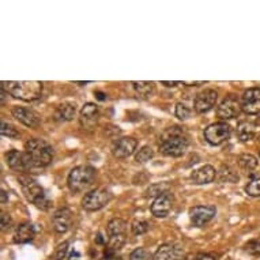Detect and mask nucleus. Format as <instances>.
Listing matches in <instances>:
<instances>
[{
    "instance_id": "nucleus-1",
    "label": "nucleus",
    "mask_w": 260,
    "mask_h": 260,
    "mask_svg": "<svg viewBox=\"0 0 260 260\" xmlns=\"http://www.w3.org/2000/svg\"><path fill=\"white\" fill-rule=\"evenodd\" d=\"M189 136L181 127L167 128L160 140V151L167 157H181L187 151Z\"/></svg>"
},
{
    "instance_id": "nucleus-2",
    "label": "nucleus",
    "mask_w": 260,
    "mask_h": 260,
    "mask_svg": "<svg viewBox=\"0 0 260 260\" xmlns=\"http://www.w3.org/2000/svg\"><path fill=\"white\" fill-rule=\"evenodd\" d=\"M1 89L14 98L27 102L38 100L42 94V83L38 80H4L1 82Z\"/></svg>"
},
{
    "instance_id": "nucleus-3",
    "label": "nucleus",
    "mask_w": 260,
    "mask_h": 260,
    "mask_svg": "<svg viewBox=\"0 0 260 260\" xmlns=\"http://www.w3.org/2000/svg\"><path fill=\"white\" fill-rule=\"evenodd\" d=\"M18 181H19L22 191H23V194H25L29 202H32L34 206L44 210V211H47V210L51 208L52 202L47 196L44 188L41 187L33 177H30L27 174H22V176L18 177Z\"/></svg>"
},
{
    "instance_id": "nucleus-4",
    "label": "nucleus",
    "mask_w": 260,
    "mask_h": 260,
    "mask_svg": "<svg viewBox=\"0 0 260 260\" xmlns=\"http://www.w3.org/2000/svg\"><path fill=\"white\" fill-rule=\"evenodd\" d=\"M26 153L32 157L36 167H48L54 161V149L44 139H30L25 143Z\"/></svg>"
},
{
    "instance_id": "nucleus-5",
    "label": "nucleus",
    "mask_w": 260,
    "mask_h": 260,
    "mask_svg": "<svg viewBox=\"0 0 260 260\" xmlns=\"http://www.w3.org/2000/svg\"><path fill=\"white\" fill-rule=\"evenodd\" d=\"M97 170L93 167L89 165H80V167H74L68 174L67 184L73 192H82L87 187H90L95 180Z\"/></svg>"
},
{
    "instance_id": "nucleus-6",
    "label": "nucleus",
    "mask_w": 260,
    "mask_h": 260,
    "mask_svg": "<svg viewBox=\"0 0 260 260\" xmlns=\"http://www.w3.org/2000/svg\"><path fill=\"white\" fill-rule=\"evenodd\" d=\"M112 199V194L104 189V188H98V189H93L89 194H86L82 199V207L86 211H98L101 208L107 206L108 203Z\"/></svg>"
},
{
    "instance_id": "nucleus-7",
    "label": "nucleus",
    "mask_w": 260,
    "mask_h": 260,
    "mask_svg": "<svg viewBox=\"0 0 260 260\" xmlns=\"http://www.w3.org/2000/svg\"><path fill=\"white\" fill-rule=\"evenodd\" d=\"M230 135H232V127L223 121L213 123L204 130V139L211 146H220L222 143H225L230 138Z\"/></svg>"
},
{
    "instance_id": "nucleus-8",
    "label": "nucleus",
    "mask_w": 260,
    "mask_h": 260,
    "mask_svg": "<svg viewBox=\"0 0 260 260\" xmlns=\"http://www.w3.org/2000/svg\"><path fill=\"white\" fill-rule=\"evenodd\" d=\"M241 111L242 109H241L240 98L234 94H227L217 108V114L223 120H230V119L237 117Z\"/></svg>"
},
{
    "instance_id": "nucleus-9",
    "label": "nucleus",
    "mask_w": 260,
    "mask_h": 260,
    "mask_svg": "<svg viewBox=\"0 0 260 260\" xmlns=\"http://www.w3.org/2000/svg\"><path fill=\"white\" fill-rule=\"evenodd\" d=\"M7 165L17 170V172H29L33 167H36L33 160L29 154L25 151H18V150H11L6 154Z\"/></svg>"
},
{
    "instance_id": "nucleus-10",
    "label": "nucleus",
    "mask_w": 260,
    "mask_h": 260,
    "mask_svg": "<svg viewBox=\"0 0 260 260\" xmlns=\"http://www.w3.org/2000/svg\"><path fill=\"white\" fill-rule=\"evenodd\" d=\"M241 109L247 114L260 113V87H249L241 97Z\"/></svg>"
},
{
    "instance_id": "nucleus-11",
    "label": "nucleus",
    "mask_w": 260,
    "mask_h": 260,
    "mask_svg": "<svg viewBox=\"0 0 260 260\" xmlns=\"http://www.w3.org/2000/svg\"><path fill=\"white\" fill-rule=\"evenodd\" d=\"M215 214H217V208L214 206H210V204L195 206L189 210V218L194 226L202 227L213 220Z\"/></svg>"
},
{
    "instance_id": "nucleus-12",
    "label": "nucleus",
    "mask_w": 260,
    "mask_h": 260,
    "mask_svg": "<svg viewBox=\"0 0 260 260\" xmlns=\"http://www.w3.org/2000/svg\"><path fill=\"white\" fill-rule=\"evenodd\" d=\"M98 119H100V109L95 104L87 102L82 107L79 113V123L83 130H87V131L93 130L97 126Z\"/></svg>"
},
{
    "instance_id": "nucleus-13",
    "label": "nucleus",
    "mask_w": 260,
    "mask_h": 260,
    "mask_svg": "<svg viewBox=\"0 0 260 260\" xmlns=\"http://www.w3.org/2000/svg\"><path fill=\"white\" fill-rule=\"evenodd\" d=\"M174 203L173 195L170 194L169 191L164 192L160 196H157L154 199L153 204H151V213H153L154 217L157 218H165L169 215V213L172 211Z\"/></svg>"
},
{
    "instance_id": "nucleus-14",
    "label": "nucleus",
    "mask_w": 260,
    "mask_h": 260,
    "mask_svg": "<svg viewBox=\"0 0 260 260\" xmlns=\"http://www.w3.org/2000/svg\"><path fill=\"white\" fill-rule=\"evenodd\" d=\"M217 101H218V93H217V90L207 89V90H204V92H202V93L196 95L194 104L195 111H196L198 113H207V112H210V111L215 107Z\"/></svg>"
},
{
    "instance_id": "nucleus-15",
    "label": "nucleus",
    "mask_w": 260,
    "mask_h": 260,
    "mask_svg": "<svg viewBox=\"0 0 260 260\" xmlns=\"http://www.w3.org/2000/svg\"><path fill=\"white\" fill-rule=\"evenodd\" d=\"M11 113H13V116L17 120L22 123L23 126H26V127L36 128L40 126V116H38L37 112H34L33 109L23 107H14Z\"/></svg>"
},
{
    "instance_id": "nucleus-16",
    "label": "nucleus",
    "mask_w": 260,
    "mask_h": 260,
    "mask_svg": "<svg viewBox=\"0 0 260 260\" xmlns=\"http://www.w3.org/2000/svg\"><path fill=\"white\" fill-rule=\"evenodd\" d=\"M136 147H138V140L131 136H124V138H120L114 142L112 151L116 158L123 160V158H128L130 155H132Z\"/></svg>"
},
{
    "instance_id": "nucleus-17",
    "label": "nucleus",
    "mask_w": 260,
    "mask_h": 260,
    "mask_svg": "<svg viewBox=\"0 0 260 260\" xmlns=\"http://www.w3.org/2000/svg\"><path fill=\"white\" fill-rule=\"evenodd\" d=\"M153 260H187L184 249L174 244H164L153 255Z\"/></svg>"
},
{
    "instance_id": "nucleus-18",
    "label": "nucleus",
    "mask_w": 260,
    "mask_h": 260,
    "mask_svg": "<svg viewBox=\"0 0 260 260\" xmlns=\"http://www.w3.org/2000/svg\"><path fill=\"white\" fill-rule=\"evenodd\" d=\"M55 230L57 233H66L67 230L71 227L73 223V213L68 207H61L59 210H56L52 217Z\"/></svg>"
},
{
    "instance_id": "nucleus-19",
    "label": "nucleus",
    "mask_w": 260,
    "mask_h": 260,
    "mask_svg": "<svg viewBox=\"0 0 260 260\" xmlns=\"http://www.w3.org/2000/svg\"><path fill=\"white\" fill-rule=\"evenodd\" d=\"M217 170L211 165H204L192 172L191 174V180L194 181V184L202 186V184H210L215 180Z\"/></svg>"
},
{
    "instance_id": "nucleus-20",
    "label": "nucleus",
    "mask_w": 260,
    "mask_h": 260,
    "mask_svg": "<svg viewBox=\"0 0 260 260\" xmlns=\"http://www.w3.org/2000/svg\"><path fill=\"white\" fill-rule=\"evenodd\" d=\"M36 237V227L30 222H23L17 226L14 234V242L17 244H26Z\"/></svg>"
},
{
    "instance_id": "nucleus-21",
    "label": "nucleus",
    "mask_w": 260,
    "mask_h": 260,
    "mask_svg": "<svg viewBox=\"0 0 260 260\" xmlns=\"http://www.w3.org/2000/svg\"><path fill=\"white\" fill-rule=\"evenodd\" d=\"M76 113V107L73 102H63L55 111V119L57 121L73 120Z\"/></svg>"
},
{
    "instance_id": "nucleus-22",
    "label": "nucleus",
    "mask_w": 260,
    "mask_h": 260,
    "mask_svg": "<svg viewBox=\"0 0 260 260\" xmlns=\"http://www.w3.org/2000/svg\"><path fill=\"white\" fill-rule=\"evenodd\" d=\"M255 131H256V128H255L254 123L244 120L239 123L237 130H236V133H237V138H239L240 142H242V143H247V142H249V140L254 139Z\"/></svg>"
},
{
    "instance_id": "nucleus-23",
    "label": "nucleus",
    "mask_w": 260,
    "mask_h": 260,
    "mask_svg": "<svg viewBox=\"0 0 260 260\" xmlns=\"http://www.w3.org/2000/svg\"><path fill=\"white\" fill-rule=\"evenodd\" d=\"M108 236L114 237V236H126L127 232V222L120 220V218H113L108 222Z\"/></svg>"
},
{
    "instance_id": "nucleus-24",
    "label": "nucleus",
    "mask_w": 260,
    "mask_h": 260,
    "mask_svg": "<svg viewBox=\"0 0 260 260\" xmlns=\"http://www.w3.org/2000/svg\"><path fill=\"white\" fill-rule=\"evenodd\" d=\"M133 89L138 95L147 98L154 93V83L153 82H146V80H140V82H132Z\"/></svg>"
},
{
    "instance_id": "nucleus-25",
    "label": "nucleus",
    "mask_w": 260,
    "mask_h": 260,
    "mask_svg": "<svg viewBox=\"0 0 260 260\" xmlns=\"http://www.w3.org/2000/svg\"><path fill=\"white\" fill-rule=\"evenodd\" d=\"M237 162H239L240 167H242L244 170H255L258 167V165H259L258 158L255 155H252V154H241Z\"/></svg>"
},
{
    "instance_id": "nucleus-26",
    "label": "nucleus",
    "mask_w": 260,
    "mask_h": 260,
    "mask_svg": "<svg viewBox=\"0 0 260 260\" xmlns=\"http://www.w3.org/2000/svg\"><path fill=\"white\" fill-rule=\"evenodd\" d=\"M149 229H150V225L145 220H135L131 223V230L135 236H142V234L147 233Z\"/></svg>"
},
{
    "instance_id": "nucleus-27",
    "label": "nucleus",
    "mask_w": 260,
    "mask_h": 260,
    "mask_svg": "<svg viewBox=\"0 0 260 260\" xmlns=\"http://www.w3.org/2000/svg\"><path fill=\"white\" fill-rule=\"evenodd\" d=\"M221 180L227 181V183H236L239 180V174L234 172L230 167H222L220 170Z\"/></svg>"
},
{
    "instance_id": "nucleus-28",
    "label": "nucleus",
    "mask_w": 260,
    "mask_h": 260,
    "mask_svg": "<svg viewBox=\"0 0 260 260\" xmlns=\"http://www.w3.org/2000/svg\"><path fill=\"white\" fill-rule=\"evenodd\" d=\"M0 132L3 136H7V138H19V132L17 131V128L11 126L10 123H6V121H1L0 124Z\"/></svg>"
},
{
    "instance_id": "nucleus-29",
    "label": "nucleus",
    "mask_w": 260,
    "mask_h": 260,
    "mask_svg": "<svg viewBox=\"0 0 260 260\" xmlns=\"http://www.w3.org/2000/svg\"><path fill=\"white\" fill-rule=\"evenodd\" d=\"M153 155L154 150L151 147L143 146L139 151L136 153V155H135V161H138V162H147V161H150L153 158Z\"/></svg>"
},
{
    "instance_id": "nucleus-30",
    "label": "nucleus",
    "mask_w": 260,
    "mask_h": 260,
    "mask_svg": "<svg viewBox=\"0 0 260 260\" xmlns=\"http://www.w3.org/2000/svg\"><path fill=\"white\" fill-rule=\"evenodd\" d=\"M245 192L249 196H254V198H259L260 196V177L259 179H254L248 183L245 186Z\"/></svg>"
},
{
    "instance_id": "nucleus-31",
    "label": "nucleus",
    "mask_w": 260,
    "mask_h": 260,
    "mask_svg": "<svg viewBox=\"0 0 260 260\" xmlns=\"http://www.w3.org/2000/svg\"><path fill=\"white\" fill-rule=\"evenodd\" d=\"M174 113H176V117L177 119H180V120H188L189 119V116H191V111H189V108L187 105H184L183 102H179L177 105H176V111H174Z\"/></svg>"
},
{
    "instance_id": "nucleus-32",
    "label": "nucleus",
    "mask_w": 260,
    "mask_h": 260,
    "mask_svg": "<svg viewBox=\"0 0 260 260\" xmlns=\"http://www.w3.org/2000/svg\"><path fill=\"white\" fill-rule=\"evenodd\" d=\"M130 260H150V252L145 248H136L130 254Z\"/></svg>"
},
{
    "instance_id": "nucleus-33",
    "label": "nucleus",
    "mask_w": 260,
    "mask_h": 260,
    "mask_svg": "<svg viewBox=\"0 0 260 260\" xmlns=\"http://www.w3.org/2000/svg\"><path fill=\"white\" fill-rule=\"evenodd\" d=\"M68 245H70V242L68 241H64L63 244H60L59 247L56 248V251H55L54 256L51 258V260H63L66 258L67 251H68Z\"/></svg>"
},
{
    "instance_id": "nucleus-34",
    "label": "nucleus",
    "mask_w": 260,
    "mask_h": 260,
    "mask_svg": "<svg viewBox=\"0 0 260 260\" xmlns=\"http://www.w3.org/2000/svg\"><path fill=\"white\" fill-rule=\"evenodd\" d=\"M245 251L252 256H260V240H251L245 245Z\"/></svg>"
},
{
    "instance_id": "nucleus-35",
    "label": "nucleus",
    "mask_w": 260,
    "mask_h": 260,
    "mask_svg": "<svg viewBox=\"0 0 260 260\" xmlns=\"http://www.w3.org/2000/svg\"><path fill=\"white\" fill-rule=\"evenodd\" d=\"M11 225H13V220H11L10 214L1 211V215H0V227H1V230H7V229H10Z\"/></svg>"
},
{
    "instance_id": "nucleus-36",
    "label": "nucleus",
    "mask_w": 260,
    "mask_h": 260,
    "mask_svg": "<svg viewBox=\"0 0 260 260\" xmlns=\"http://www.w3.org/2000/svg\"><path fill=\"white\" fill-rule=\"evenodd\" d=\"M100 260H121L120 256H117V252H111V251H104V256Z\"/></svg>"
},
{
    "instance_id": "nucleus-37",
    "label": "nucleus",
    "mask_w": 260,
    "mask_h": 260,
    "mask_svg": "<svg viewBox=\"0 0 260 260\" xmlns=\"http://www.w3.org/2000/svg\"><path fill=\"white\" fill-rule=\"evenodd\" d=\"M195 260H217V258L210 254H198Z\"/></svg>"
},
{
    "instance_id": "nucleus-38",
    "label": "nucleus",
    "mask_w": 260,
    "mask_h": 260,
    "mask_svg": "<svg viewBox=\"0 0 260 260\" xmlns=\"http://www.w3.org/2000/svg\"><path fill=\"white\" fill-rule=\"evenodd\" d=\"M95 242L98 244V245H107V242L108 241L102 237V234L98 233L97 234V237H95Z\"/></svg>"
},
{
    "instance_id": "nucleus-39",
    "label": "nucleus",
    "mask_w": 260,
    "mask_h": 260,
    "mask_svg": "<svg viewBox=\"0 0 260 260\" xmlns=\"http://www.w3.org/2000/svg\"><path fill=\"white\" fill-rule=\"evenodd\" d=\"M161 85H164V86H167V87H176L177 85H180V82H176V80H173V82H167V80H162V82H161Z\"/></svg>"
},
{
    "instance_id": "nucleus-40",
    "label": "nucleus",
    "mask_w": 260,
    "mask_h": 260,
    "mask_svg": "<svg viewBox=\"0 0 260 260\" xmlns=\"http://www.w3.org/2000/svg\"><path fill=\"white\" fill-rule=\"evenodd\" d=\"M94 94H95V98L100 101H105L107 100V94L102 93V92H100V90H97V92H94Z\"/></svg>"
},
{
    "instance_id": "nucleus-41",
    "label": "nucleus",
    "mask_w": 260,
    "mask_h": 260,
    "mask_svg": "<svg viewBox=\"0 0 260 260\" xmlns=\"http://www.w3.org/2000/svg\"><path fill=\"white\" fill-rule=\"evenodd\" d=\"M183 85L186 86H199V85H204V82H183Z\"/></svg>"
},
{
    "instance_id": "nucleus-42",
    "label": "nucleus",
    "mask_w": 260,
    "mask_h": 260,
    "mask_svg": "<svg viewBox=\"0 0 260 260\" xmlns=\"http://www.w3.org/2000/svg\"><path fill=\"white\" fill-rule=\"evenodd\" d=\"M1 199H0V202H1V204H4V203H7V202H8V196H7V192L6 191H3V189H1Z\"/></svg>"
},
{
    "instance_id": "nucleus-43",
    "label": "nucleus",
    "mask_w": 260,
    "mask_h": 260,
    "mask_svg": "<svg viewBox=\"0 0 260 260\" xmlns=\"http://www.w3.org/2000/svg\"><path fill=\"white\" fill-rule=\"evenodd\" d=\"M256 126H258V130H260V116H259V119L256 120Z\"/></svg>"
}]
</instances>
